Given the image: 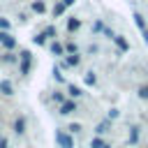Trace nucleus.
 I'll return each instance as SVG.
<instances>
[{"label": "nucleus", "mask_w": 148, "mask_h": 148, "mask_svg": "<svg viewBox=\"0 0 148 148\" xmlns=\"http://www.w3.org/2000/svg\"><path fill=\"white\" fill-rule=\"evenodd\" d=\"M56 143L60 148H74V139L67 132H62V130H56Z\"/></svg>", "instance_id": "nucleus-1"}, {"label": "nucleus", "mask_w": 148, "mask_h": 148, "mask_svg": "<svg viewBox=\"0 0 148 148\" xmlns=\"http://www.w3.org/2000/svg\"><path fill=\"white\" fill-rule=\"evenodd\" d=\"M0 44L7 49V51H12V49H16V39L9 35V30H0Z\"/></svg>", "instance_id": "nucleus-2"}, {"label": "nucleus", "mask_w": 148, "mask_h": 148, "mask_svg": "<svg viewBox=\"0 0 148 148\" xmlns=\"http://www.w3.org/2000/svg\"><path fill=\"white\" fill-rule=\"evenodd\" d=\"M76 109H79L76 99H65V102L60 104V116H69V113H74Z\"/></svg>", "instance_id": "nucleus-3"}, {"label": "nucleus", "mask_w": 148, "mask_h": 148, "mask_svg": "<svg viewBox=\"0 0 148 148\" xmlns=\"http://www.w3.org/2000/svg\"><path fill=\"white\" fill-rule=\"evenodd\" d=\"M111 42H113V44L118 46V51H123V53H125V51H130V42H127V39L123 37V35H116V37H113Z\"/></svg>", "instance_id": "nucleus-4"}, {"label": "nucleus", "mask_w": 148, "mask_h": 148, "mask_svg": "<svg viewBox=\"0 0 148 148\" xmlns=\"http://www.w3.org/2000/svg\"><path fill=\"white\" fill-rule=\"evenodd\" d=\"M0 92H2V95H7V97H12V95H14V86H12V81H9V79H0Z\"/></svg>", "instance_id": "nucleus-5"}, {"label": "nucleus", "mask_w": 148, "mask_h": 148, "mask_svg": "<svg viewBox=\"0 0 148 148\" xmlns=\"http://www.w3.org/2000/svg\"><path fill=\"white\" fill-rule=\"evenodd\" d=\"M79 62H81V56H79V53H69V56L62 60V67H76Z\"/></svg>", "instance_id": "nucleus-6"}, {"label": "nucleus", "mask_w": 148, "mask_h": 148, "mask_svg": "<svg viewBox=\"0 0 148 148\" xmlns=\"http://www.w3.org/2000/svg\"><path fill=\"white\" fill-rule=\"evenodd\" d=\"M132 18H134V23H136L139 30H146V28H148V25H146V18H143L141 12H132Z\"/></svg>", "instance_id": "nucleus-7"}, {"label": "nucleus", "mask_w": 148, "mask_h": 148, "mask_svg": "<svg viewBox=\"0 0 148 148\" xmlns=\"http://www.w3.org/2000/svg\"><path fill=\"white\" fill-rule=\"evenodd\" d=\"M49 49H51V53H53V56H58V58H62V56L67 53V51H65V46H62L60 42H51V46H49Z\"/></svg>", "instance_id": "nucleus-8"}, {"label": "nucleus", "mask_w": 148, "mask_h": 148, "mask_svg": "<svg viewBox=\"0 0 148 148\" xmlns=\"http://www.w3.org/2000/svg\"><path fill=\"white\" fill-rule=\"evenodd\" d=\"M67 95H69V99H79V97L83 95V90H81L79 86H74V83H69V86H67Z\"/></svg>", "instance_id": "nucleus-9"}, {"label": "nucleus", "mask_w": 148, "mask_h": 148, "mask_svg": "<svg viewBox=\"0 0 148 148\" xmlns=\"http://www.w3.org/2000/svg\"><path fill=\"white\" fill-rule=\"evenodd\" d=\"M14 132H16V134H23V132H25V118H23V116L14 120Z\"/></svg>", "instance_id": "nucleus-10"}, {"label": "nucleus", "mask_w": 148, "mask_h": 148, "mask_svg": "<svg viewBox=\"0 0 148 148\" xmlns=\"http://www.w3.org/2000/svg\"><path fill=\"white\" fill-rule=\"evenodd\" d=\"M109 127H111V120H109V118H106V120H102V123H99V125L95 127L97 136H99V134H106V132H109Z\"/></svg>", "instance_id": "nucleus-11"}, {"label": "nucleus", "mask_w": 148, "mask_h": 148, "mask_svg": "<svg viewBox=\"0 0 148 148\" xmlns=\"http://www.w3.org/2000/svg\"><path fill=\"white\" fill-rule=\"evenodd\" d=\"M79 28H81V21H79V18H74V16H69V18H67V30H69V32H74V30H79Z\"/></svg>", "instance_id": "nucleus-12"}, {"label": "nucleus", "mask_w": 148, "mask_h": 148, "mask_svg": "<svg viewBox=\"0 0 148 148\" xmlns=\"http://www.w3.org/2000/svg\"><path fill=\"white\" fill-rule=\"evenodd\" d=\"M65 9H67V7H65V2L60 0V2H56V5H53V9H51V12H53V16H62V14H65Z\"/></svg>", "instance_id": "nucleus-13"}, {"label": "nucleus", "mask_w": 148, "mask_h": 148, "mask_svg": "<svg viewBox=\"0 0 148 148\" xmlns=\"http://www.w3.org/2000/svg\"><path fill=\"white\" fill-rule=\"evenodd\" d=\"M32 12H37V14H44V12H46V5H44L42 0H35V2H32Z\"/></svg>", "instance_id": "nucleus-14"}, {"label": "nucleus", "mask_w": 148, "mask_h": 148, "mask_svg": "<svg viewBox=\"0 0 148 148\" xmlns=\"http://www.w3.org/2000/svg\"><path fill=\"white\" fill-rule=\"evenodd\" d=\"M130 143H132V146L139 143V127H132V130H130Z\"/></svg>", "instance_id": "nucleus-15"}, {"label": "nucleus", "mask_w": 148, "mask_h": 148, "mask_svg": "<svg viewBox=\"0 0 148 148\" xmlns=\"http://www.w3.org/2000/svg\"><path fill=\"white\" fill-rule=\"evenodd\" d=\"M18 72L25 76V74L30 72V60H21V62H18Z\"/></svg>", "instance_id": "nucleus-16"}, {"label": "nucleus", "mask_w": 148, "mask_h": 148, "mask_svg": "<svg viewBox=\"0 0 148 148\" xmlns=\"http://www.w3.org/2000/svg\"><path fill=\"white\" fill-rule=\"evenodd\" d=\"M86 83H88V86H95V83H97L95 72H86Z\"/></svg>", "instance_id": "nucleus-17"}, {"label": "nucleus", "mask_w": 148, "mask_h": 148, "mask_svg": "<svg viewBox=\"0 0 148 148\" xmlns=\"http://www.w3.org/2000/svg\"><path fill=\"white\" fill-rule=\"evenodd\" d=\"M106 143L99 139V136H95V139H90V148H104Z\"/></svg>", "instance_id": "nucleus-18"}, {"label": "nucleus", "mask_w": 148, "mask_h": 148, "mask_svg": "<svg viewBox=\"0 0 148 148\" xmlns=\"http://www.w3.org/2000/svg\"><path fill=\"white\" fill-rule=\"evenodd\" d=\"M65 51H67V53H79V46H76L74 42H67V44H65Z\"/></svg>", "instance_id": "nucleus-19"}, {"label": "nucleus", "mask_w": 148, "mask_h": 148, "mask_svg": "<svg viewBox=\"0 0 148 148\" xmlns=\"http://www.w3.org/2000/svg\"><path fill=\"white\" fill-rule=\"evenodd\" d=\"M2 62H18V58H16L14 53H9V51H7V53L2 56Z\"/></svg>", "instance_id": "nucleus-20"}, {"label": "nucleus", "mask_w": 148, "mask_h": 148, "mask_svg": "<svg viewBox=\"0 0 148 148\" xmlns=\"http://www.w3.org/2000/svg\"><path fill=\"white\" fill-rule=\"evenodd\" d=\"M44 39H46V37H44V35L39 32V35H35V37H32V44H37V46H42V44H44Z\"/></svg>", "instance_id": "nucleus-21"}, {"label": "nucleus", "mask_w": 148, "mask_h": 148, "mask_svg": "<svg viewBox=\"0 0 148 148\" xmlns=\"http://www.w3.org/2000/svg\"><path fill=\"white\" fill-rule=\"evenodd\" d=\"M139 97L141 99H148V86H141L139 88Z\"/></svg>", "instance_id": "nucleus-22"}, {"label": "nucleus", "mask_w": 148, "mask_h": 148, "mask_svg": "<svg viewBox=\"0 0 148 148\" xmlns=\"http://www.w3.org/2000/svg\"><path fill=\"white\" fill-rule=\"evenodd\" d=\"M42 35H44V37H53V35H56V28H53V25H49V28H46Z\"/></svg>", "instance_id": "nucleus-23"}, {"label": "nucleus", "mask_w": 148, "mask_h": 148, "mask_svg": "<svg viewBox=\"0 0 148 148\" xmlns=\"http://www.w3.org/2000/svg\"><path fill=\"white\" fill-rule=\"evenodd\" d=\"M0 30H9V21L5 16H0Z\"/></svg>", "instance_id": "nucleus-24"}, {"label": "nucleus", "mask_w": 148, "mask_h": 148, "mask_svg": "<svg viewBox=\"0 0 148 148\" xmlns=\"http://www.w3.org/2000/svg\"><path fill=\"white\" fill-rule=\"evenodd\" d=\"M18 58H21V60H32L30 51H21V53H18Z\"/></svg>", "instance_id": "nucleus-25"}, {"label": "nucleus", "mask_w": 148, "mask_h": 148, "mask_svg": "<svg viewBox=\"0 0 148 148\" xmlns=\"http://www.w3.org/2000/svg\"><path fill=\"white\" fill-rule=\"evenodd\" d=\"M53 102H58V104H62V102H65V97H62V92H53Z\"/></svg>", "instance_id": "nucleus-26"}, {"label": "nucleus", "mask_w": 148, "mask_h": 148, "mask_svg": "<svg viewBox=\"0 0 148 148\" xmlns=\"http://www.w3.org/2000/svg\"><path fill=\"white\" fill-rule=\"evenodd\" d=\"M67 130H69V132H81V123H72Z\"/></svg>", "instance_id": "nucleus-27"}, {"label": "nucleus", "mask_w": 148, "mask_h": 148, "mask_svg": "<svg viewBox=\"0 0 148 148\" xmlns=\"http://www.w3.org/2000/svg\"><path fill=\"white\" fill-rule=\"evenodd\" d=\"M92 30H95V32H104V25H102V21H97V23L92 25Z\"/></svg>", "instance_id": "nucleus-28"}, {"label": "nucleus", "mask_w": 148, "mask_h": 148, "mask_svg": "<svg viewBox=\"0 0 148 148\" xmlns=\"http://www.w3.org/2000/svg\"><path fill=\"white\" fill-rule=\"evenodd\" d=\"M104 35H106L109 39H113V37H116V32H113V30H109V28H104Z\"/></svg>", "instance_id": "nucleus-29"}, {"label": "nucleus", "mask_w": 148, "mask_h": 148, "mask_svg": "<svg viewBox=\"0 0 148 148\" xmlns=\"http://www.w3.org/2000/svg\"><path fill=\"white\" fill-rule=\"evenodd\" d=\"M116 118H118V111L111 109V111H109V120H116Z\"/></svg>", "instance_id": "nucleus-30"}, {"label": "nucleus", "mask_w": 148, "mask_h": 148, "mask_svg": "<svg viewBox=\"0 0 148 148\" xmlns=\"http://www.w3.org/2000/svg\"><path fill=\"white\" fill-rule=\"evenodd\" d=\"M7 146H9V141H7L5 136H2V139H0V148H7Z\"/></svg>", "instance_id": "nucleus-31"}, {"label": "nucleus", "mask_w": 148, "mask_h": 148, "mask_svg": "<svg viewBox=\"0 0 148 148\" xmlns=\"http://www.w3.org/2000/svg\"><path fill=\"white\" fill-rule=\"evenodd\" d=\"M141 37H143V42L148 44V28H146V30H141Z\"/></svg>", "instance_id": "nucleus-32"}, {"label": "nucleus", "mask_w": 148, "mask_h": 148, "mask_svg": "<svg viewBox=\"0 0 148 148\" xmlns=\"http://www.w3.org/2000/svg\"><path fill=\"white\" fill-rule=\"evenodd\" d=\"M62 2H65V7H69V5H74L76 0H62Z\"/></svg>", "instance_id": "nucleus-33"}, {"label": "nucleus", "mask_w": 148, "mask_h": 148, "mask_svg": "<svg viewBox=\"0 0 148 148\" xmlns=\"http://www.w3.org/2000/svg\"><path fill=\"white\" fill-rule=\"evenodd\" d=\"M104 148H111V146H104Z\"/></svg>", "instance_id": "nucleus-34"}, {"label": "nucleus", "mask_w": 148, "mask_h": 148, "mask_svg": "<svg viewBox=\"0 0 148 148\" xmlns=\"http://www.w3.org/2000/svg\"><path fill=\"white\" fill-rule=\"evenodd\" d=\"M0 139H2V134H0Z\"/></svg>", "instance_id": "nucleus-35"}]
</instances>
